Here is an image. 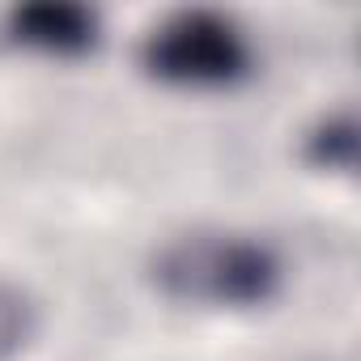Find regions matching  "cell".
I'll use <instances>...</instances> for the list:
<instances>
[{"instance_id": "277c9868", "label": "cell", "mask_w": 361, "mask_h": 361, "mask_svg": "<svg viewBox=\"0 0 361 361\" xmlns=\"http://www.w3.org/2000/svg\"><path fill=\"white\" fill-rule=\"evenodd\" d=\"M43 327V310L30 289L0 276V361H18Z\"/></svg>"}, {"instance_id": "7a4b0ae2", "label": "cell", "mask_w": 361, "mask_h": 361, "mask_svg": "<svg viewBox=\"0 0 361 361\" xmlns=\"http://www.w3.org/2000/svg\"><path fill=\"white\" fill-rule=\"evenodd\" d=\"M149 77L188 90H226L255 64L247 30L217 9H178L157 22L140 43Z\"/></svg>"}, {"instance_id": "3957f363", "label": "cell", "mask_w": 361, "mask_h": 361, "mask_svg": "<svg viewBox=\"0 0 361 361\" xmlns=\"http://www.w3.org/2000/svg\"><path fill=\"white\" fill-rule=\"evenodd\" d=\"M5 35L18 47L43 56H85L98 43V13L85 5H68V0H39V5L9 9Z\"/></svg>"}, {"instance_id": "6da1fadb", "label": "cell", "mask_w": 361, "mask_h": 361, "mask_svg": "<svg viewBox=\"0 0 361 361\" xmlns=\"http://www.w3.org/2000/svg\"><path fill=\"white\" fill-rule=\"evenodd\" d=\"M149 281L161 298L200 310H255L285 285V259L272 243L238 230H188L149 255Z\"/></svg>"}, {"instance_id": "5b68a950", "label": "cell", "mask_w": 361, "mask_h": 361, "mask_svg": "<svg viewBox=\"0 0 361 361\" xmlns=\"http://www.w3.org/2000/svg\"><path fill=\"white\" fill-rule=\"evenodd\" d=\"M353 153H357V136H353V119L348 115H327L306 136V157L319 170H348Z\"/></svg>"}]
</instances>
